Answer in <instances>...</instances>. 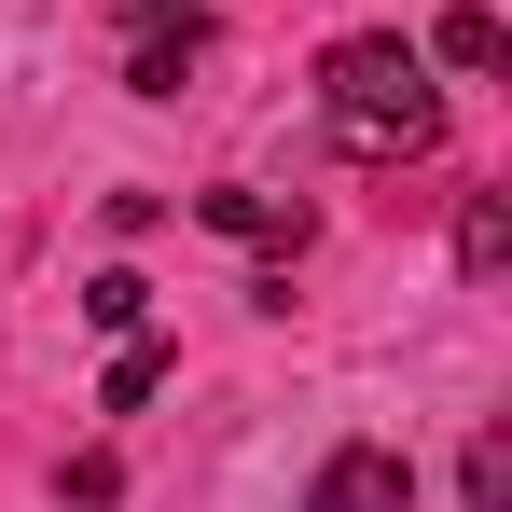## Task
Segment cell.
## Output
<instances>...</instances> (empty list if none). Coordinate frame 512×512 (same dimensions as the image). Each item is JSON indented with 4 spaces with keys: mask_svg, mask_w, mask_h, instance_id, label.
Listing matches in <instances>:
<instances>
[{
    "mask_svg": "<svg viewBox=\"0 0 512 512\" xmlns=\"http://www.w3.org/2000/svg\"><path fill=\"white\" fill-rule=\"evenodd\" d=\"M319 125H333L346 167H416L443 139V84H429V56L402 28H360V42L319 56Z\"/></svg>",
    "mask_w": 512,
    "mask_h": 512,
    "instance_id": "obj_1",
    "label": "cell"
},
{
    "mask_svg": "<svg viewBox=\"0 0 512 512\" xmlns=\"http://www.w3.org/2000/svg\"><path fill=\"white\" fill-rule=\"evenodd\" d=\"M305 512H416V457H388V443H346L333 471L305 485Z\"/></svg>",
    "mask_w": 512,
    "mask_h": 512,
    "instance_id": "obj_2",
    "label": "cell"
},
{
    "mask_svg": "<svg viewBox=\"0 0 512 512\" xmlns=\"http://www.w3.org/2000/svg\"><path fill=\"white\" fill-rule=\"evenodd\" d=\"M194 222H208V236H236V250H305V194H250V180H208V194H194Z\"/></svg>",
    "mask_w": 512,
    "mask_h": 512,
    "instance_id": "obj_3",
    "label": "cell"
},
{
    "mask_svg": "<svg viewBox=\"0 0 512 512\" xmlns=\"http://www.w3.org/2000/svg\"><path fill=\"white\" fill-rule=\"evenodd\" d=\"M125 84H139V97H180V84H194V14H180V28H139Z\"/></svg>",
    "mask_w": 512,
    "mask_h": 512,
    "instance_id": "obj_4",
    "label": "cell"
},
{
    "mask_svg": "<svg viewBox=\"0 0 512 512\" xmlns=\"http://www.w3.org/2000/svg\"><path fill=\"white\" fill-rule=\"evenodd\" d=\"M512 263V194H471L457 208V277H499Z\"/></svg>",
    "mask_w": 512,
    "mask_h": 512,
    "instance_id": "obj_5",
    "label": "cell"
},
{
    "mask_svg": "<svg viewBox=\"0 0 512 512\" xmlns=\"http://www.w3.org/2000/svg\"><path fill=\"white\" fill-rule=\"evenodd\" d=\"M429 56H443V70H499V14H485V0H457V14L429 28Z\"/></svg>",
    "mask_w": 512,
    "mask_h": 512,
    "instance_id": "obj_6",
    "label": "cell"
},
{
    "mask_svg": "<svg viewBox=\"0 0 512 512\" xmlns=\"http://www.w3.org/2000/svg\"><path fill=\"white\" fill-rule=\"evenodd\" d=\"M457 485H471V512H512V443H499V429H471V457H457Z\"/></svg>",
    "mask_w": 512,
    "mask_h": 512,
    "instance_id": "obj_7",
    "label": "cell"
},
{
    "mask_svg": "<svg viewBox=\"0 0 512 512\" xmlns=\"http://www.w3.org/2000/svg\"><path fill=\"white\" fill-rule=\"evenodd\" d=\"M84 319L125 346V333H153V291H139V277H97V291H84Z\"/></svg>",
    "mask_w": 512,
    "mask_h": 512,
    "instance_id": "obj_8",
    "label": "cell"
},
{
    "mask_svg": "<svg viewBox=\"0 0 512 512\" xmlns=\"http://www.w3.org/2000/svg\"><path fill=\"white\" fill-rule=\"evenodd\" d=\"M153 388H167V346L125 333V360H111V416H125V402H153Z\"/></svg>",
    "mask_w": 512,
    "mask_h": 512,
    "instance_id": "obj_9",
    "label": "cell"
},
{
    "mask_svg": "<svg viewBox=\"0 0 512 512\" xmlns=\"http://www.w3.org/2000/svg\"><path fill=\"white\" fill-rule=\"evenodd\" d=\"M125 14H139V28H180V14H208V0H125Z\"/></svg>",
    "mask_w": 512,
    "mask_h": 512,
    "instance_id": "obj_10",
    "label": "cell"
}]
</instances>
